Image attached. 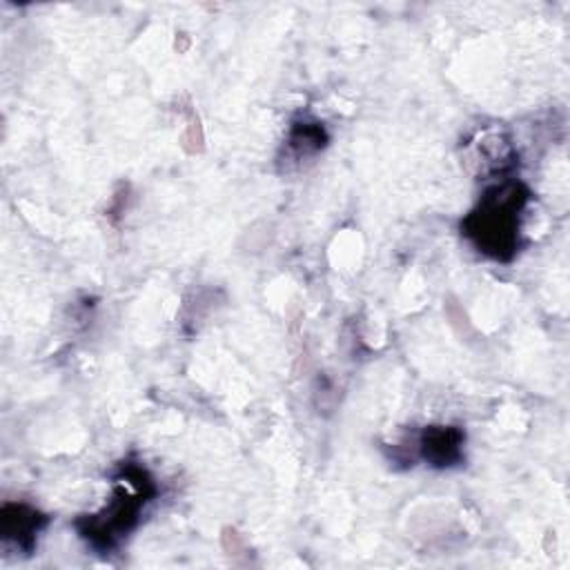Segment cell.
<instances>
[{
    "instance_id": "1",
    "label": "cell",
    "mask_w": 570,
    "mask_h": 570,
    "mask_svg": "<svg viewBox=\"0 0 570 570\" xmlns=\"http://www.w3.org/2000/svg\"><path fill=\"white\" fill-rule=\"evenodd\" d=\"M528 189L514 178H503L483 191L476 207L461 220V234L488 258L508 263L519 252V218Z\"/></svg>"
},
{
    "instance_id": "2",
    "label": "cell",
    "mask_w": 570,
    "mask_h": 570,
    "mask_svg": "<svg viewBox=\"0 0 570 570\" xmlns=\"http://www.w3.org/2000/svg\"><path fill=\"white\" fill-rule=\"evenodd\" d=\"M156 497L151 474L138 463H122L109 501L76 521L80 537L98 552H111L140 521V512Z\"/></svg>"
},
{
    "instance_id": "3",
    "label": "cell",
    "mask_w": 570,
    "mask_h": 570,
    "mask_svg": "<svg viewBox=\"0 0 570 570\" xmlns=\"http://www.w3.org/2000/svg\"><path fill=\"white\" fill-rule=\"evenodd\" d=\"M465 432L456 425H428L419 436V454L432 468H452L463 459Z\"/></svg>"
},
{
    "instance_id": "4",
    "label": "cell",
    "mask_w": 570,
    "mask_h": 570,
    "mask_svg": "<svg viewBox=\"0 0 570 570\" xmlns=\"http://www.w3.org/2000/svg\"><path fill=\"white\" fill-rule=\"evenodd\" d=\"M47 517L27 503H4L0 510V534L22 552H31Z\"/></svg>"
},
{
    "instance_id": "5",
    "label": "cell",
    "mask_w": 570,
    "mask_h": 570,
    "mask_svg": "<svg viewBox=\"0 0 570 570\" xmlns=\"http://www.w3.org/2000/svg\"><path fill=\"white\" fill-rule=\"evenodd\" d=\"M327 145V131L316 120H298L292 122L287 147L296 158H307L318 154Z\"/></svg>"
}]
</instances>
